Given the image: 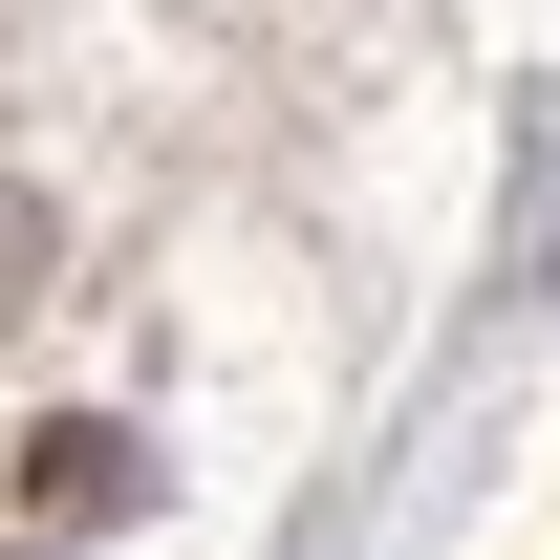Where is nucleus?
<instances>
[{
  "mask_svg": "<svg viewBox=\"0 0 560 560\" xmlns=\"http://www.w3.org/2000/svg\"><path fill=\"white\" fill-rule=\"evenodd\" d=\"M44 517H130V431H86V410L44 431Z\"/></svg>",
  "mask_w": 560,
  "mask_h": 560,
  "instance_id": "f257e3e1",
  "label": "nucleus"
}]
</instances>
